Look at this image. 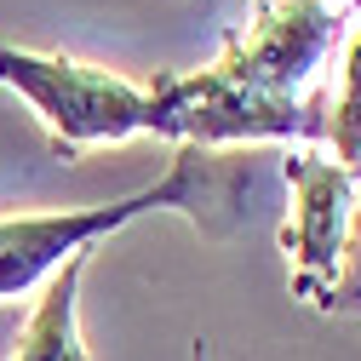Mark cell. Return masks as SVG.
Here are the masks:
<instances>
[{"label": "cell", "instance_id": "5b68a950", "mask_svg": "<svg viewBox=\"0 0 361 361\" xmlns=\"http://www.w3.org/2000/svg\"><path fill=\"white\" fill-rule=\"evenodd\" d=\"M80 276H86V252L69 258L58 276L35 293L12 361H92V350L80 338Z\"/></svg>", "mask_w": 361, "mask_h": 361}, {"label": "cell", "instance_id": "6da1fadb", "mask_svg": "<svg viewBox=\"0 0 361 361\" xmlns=\"http://www.w3.org/2000/svg\"><path fill=\"white\" fill-rule=\"evenodd\" d=\"M350 18L327 0H258L252 18L195 75H155L149 138L195 149L327 144V80Z\"/></svg>", "mask_w": 361, "mask_h": 361}, {"label": "cell", "instance_id": "7a4b0ae2", "mask_svg": "<svg viewBox=\"0 0 361 361\" xmlns=\"http://www.w3.org/2000/svg\"><path fill=\"white\" fill-rule=\"evenodd\" d=\"M247 190H252V155L247 149L178 144L161 184H149L138 195H121V201H104V207L0 218V304L40 293L69 258L92 252L104 235H121L144 212H178L201 241H230L247 218Z\"/></svg>", "mask_w": 361, "mask_h": 361}, {"label": "cell", "instance_id": "277c9868", "mask_svg": "<svg viewBox=\"0 0 361 361\" xmlns=\"http://www.w3.org/2000/svg\"><path fill=\"white\" fill-rule=\"evenodd\" d=\"M281 178L293 184V218L281 230V247L293 258V298L310 304L315 293L333 281V269L344 258L361 178L344 172L322 149H287L281 155Z\"/></svg>", "mask_w": 361, "mask_h": 361}, {"label": "cell", "instance_id": "52a82bcc", "mask_svg": "<svg viewBox=\"0 0 361 361\" xmlns=\"http://www.w3.org/2000/svg\"><path fill=\"white\" fill-rule=\"evenodd\" d=\"M310 310H322V315H350V322H361V195H355V218H350L344 258H338V269H333V281L310 298Z\"/></svg>", "mask_w": 361, "mask_h": 361}, {"label": "cell", "instance_id": "ba28073f", "mask_svg": "<svg viewBox=\"0 0 361 361\" xmlns=\"http://www.w3.org/2000/svg\"><path fill=\"white\" fill-rule=\"evenodd\" d=\"M327 6H338V12H344V18H350V23H355V18H361V0H327Z\"/></svg>", "mask_w": 361, "mask_h": 361}, {"label": "cell", "instance_id": "9c48e42d", "mask_svg": "<svg viewBox=\"0 0 361 361\" xmlns=\"http://www.w3.org/2000/svg\"><path fill=\"white\" fill-rule=\"evenodd\" d=\"M190 361H212V350H207V338H195V344H190Z\"/></svg>", "mask_w": 361, "mask_h": 361}, {"label": "cell", "instance_id": "3957f363", "mask_svg": "<svg viewBox=\"0 0 361 361\" xmlns=\"http://www.w3.org/2000/svg\"><path fill=\"white\" fill-rule=\"evenodd\" d=\"M0 86H12L40 115V126L52 132V144L63 155L149 138L155 80L86 63L69 52H29V47H6L0 40Z\"/></svg>", "mask_w": 361, "mask_h": 361}, {"label": "cell", "instance_id": "8992f818", "mask_svg": "<svg viewBox=\"0 0 361 361\" xmlns=\"http://www.w3.org/2000/svg\"><path fill=\"white\" fill-rule=\"evenodd\" d=\"M327 149L344 172L361 178V18L344 35V52L327 80Z\"/></svg>", "mask_w": 361, "mask_h": 361}]
</instances>
